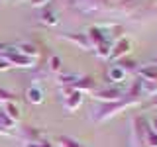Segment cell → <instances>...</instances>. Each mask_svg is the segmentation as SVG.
<instances>
[{
	"label": "cell",
	"mask_w": 157,
	"mask_h": 147,
	"mask_svg": "<svg viewBox=\"0 0 157 147\" xmlns=\"http://www.w3.org/2000/svg\"><path fill=\"white\" fill-rule=\"evenodd\" d=\"M116 65L120 67V69H124L126 73H136V71H137V63L134 61V59H128V57L120 59V61H116Z\"/></svg>",
	"instance_id": "obj_19"
},
{
	"label": "cell",
	"mask_w": 157,
	"mask_h": 147,
	"mask_svg": "<svg viewBox=\"0 0 157 147\" xmlns=\"http://www.w3.org/2000/svg\"><path fill=\"white\" fill-rule=\"evenodd\" d=\"M149 130L153 131V134H157V118H151L149 120Z\"/></svg>",
	"instance_id": "obj_26"
},
{
	"label": "cell",
	"mask_w": 157,
	"mask_h": 147,
	"mask_svg": "<svg viewBox=\"0 0 157 147\" xmlns=\"http://www.w3.org/2000/svg\"><path fill=\"white\" fill-rule=\"evenodd\" d=\"M16 49L22 53V55H26L28 59H33V61H37L39 53H41V49L32 41H20V43H16Z\"/></svg>",
	"instance_id": "obj_8"
},
{
	"label": "cell",
	"mask_w": 157,
	"mask_h": 147,
	"mask_svg": "<svg viewBox=\"0 0 157 147\" xmlns=\"http://www.w3.org/2000/svg\"><path fill=\"white\" fill-rule=\"evenodd\" d=\"M18 134H20V137H22L24 145H26V143H39V141H41V131L36 130L33 126L18 127Z\"/></svg>",
	"instance_id": "obj_7"
},
{
	"label": "cell",
	"mask_w": 157,
	"mask_h": 147,
	"mask_svg": "<svg viewBox=\"0 0 157 147\" xmlns=\"http://www.w3.org/2000/svg\"><path fill=\"white\" fill-rule=\"evenodd\" d=\"M37 147H53V143H49L47 139H41V141L37 143Z\"/></svg>",
	"instance_id": "obj_29"
},
{
	"label": "cell",
	"mask_w": 157,
	"mask_h": 147,
	"mask_svg": "<svg viewBox=\"0 0 157 147\" xmlns=\"http://www.w3.org/2000/svg\"><path fill=\"white\" fill-rule=\"evenodd\" d=\"M132 53V41L128 37H124L122 36L118 41H114L112 43V49H110V61L112 63H116V61H120V59H124V57H128Z\"/></svg>",
	"instance_id": "obj_5"
},
{
	"label": "cell",
	"mask_w": 157,
	"mask_h": 147,
	"mask_svg": "<svg viewBox=\"0 0 157 147\" xmlns=\"http://www.w3.org/2000/svg\"><path fill=\"white\" fill-rule=\"evenodd\" d=\"M137 75L144 81H151V82H157V67L155 65H144V67H137Z\"/></svg>",
	"instance_id": "obj_15"
},
{
	"label": "cell",
	"mask_w": 157,
	"mask_h": 147,
	"mask_svg": "<svg viewBox=\"0 0 157 147\" xmlns=\"http://www.w3.org/2000/svg\"><path fill=\"white\" fill-rule=\"evenodd\" d=\"M24 147H37V143H26Z\"/></svg>",
	"instance_id": "obj_32"
},
{
	"label": "cell",
	"mask_w": 157,
	"mask_h": 147,
	"mask_svg": "<svg viewBox=\"0 0 157 147\" xmlns=\"http://www.w3.org/2000/svg\"><path fill=\"white\" fill-rule=\"evenodd\" d=\"M85 33H86L88 41H90V45H92V51H94V47H98L100 43H104V41H106L104 32H102V28H100V26H90Z\"/></svg>",
	"instance_id": "obj_10"
},
{
	"label": "cell",
	"mask_w": 157,
	"mask_h": 147,
	"mask_svg": "<svg viewBox=\"0 0 157 147\" xmlns=\"http://www.w3.org/2000/svg\"><path fill=\"white\" fill-rule=\"evenodd\" d=\"M10 134H12V131H8L6 127L2 126V122H0V135H10Z\"/></svg>",
	"instance_id": "obj_30"
},
{
	"label": "cell",
	"mask_w": 157,
	"mask_h": 147,
	"mask_svg": "<svg viewBox=\"0 0 157 147\" xmlns=\"http://www.w3.org/2000/svg\"><path fill=\"white\" fill-rule=\"evenodd\" d=\"M73 4L85 14L128 16L137 6V0H73Z\"/></svg>",
	"instance_id": "obj_1"
},
{
	"label": "cell",
	"mask_w": 157,
	"mask_h": 147,
	"mask_svg": "<svg viewBox=\"0 0 157 147\" xmlns=\"http://www.w3.org/2000/svg\"><path fill=\"white\" fill-rule=\"evenodd\" d=\"M78 75H71V73H63L57 77V86H75Z\"/></svg>",
	"instance_id": "obj_17"
},
{
	"label": "cell",
	"mask_w": 157,
	"mask_h": 147,
	"mask_svg": "<svg viewBox=\"0 0 157 147\" xmlns=\"http://www.w3.org/2000/svg\"><path fill=\"white\" fill-rule=\"evenodd\" d=\"M0 108H2V110L6 112V116L14 122V124H20V122H22V110H20L18 102H10V104L0 106Z\"/></svg>",
	"instance_id": "obj_14"
},
{
	"label": "cell",
	"mask_w": 157,
	"mask_h": 147,
	"mask_svg": "<svg viewBox=\"0 0 157 147\" xmlns=\"http://www.w3.org/2000/svg\"><path fill=\"white\" fill-rule=\"evenodd\" d=\"M16 2H22V0H16Z\"/></svg>",
	"instance_id": "obj_34"
},
{
	"label": "cell",
	"mask_w": 157,
	"mask_h": 147,
	"mask_svg": "<svg viewBox=\"0 0 157 147\" xmlns=\"http://www.w3.org/2000/svg\"><path fill=\"white\" fill-rule=\"evenodd\" d=\"M151 65H155V67H157V57L153 59V61H151Z\"/></svg>",
	"instance_id": "obj_33"
},
{
	"label": "cell",
	"mask_w": 157,
	"mask_h": 147,
	"mask_svg": "<svg viewBox=\"0 0 157 147\" xmlns=\"http://www.w3.org/2000/svg\"><path fill=\"white\" fill-rule=\"evenodd\" d=\"M2 59H6V63L10 67H18V69H33L36 63H37V61H33V59H28L26 55H22L16 49V45H8V51Z\"/></svg>",
	"instance_id": "obj_3"
},
{
	"label": "cell",
	"mask_w": 157,
	"mask_h": 147,
	"mask_svg": "<svg viewBox=\"0 0 157 147\" xmlns=\"http://www.w3.org/2000/svg\"><path fill=\"white\" fill-rule=\"evenodd\" d=\"M73 92H75V86H59V94H61V98L71 96Z\"/></svg>",
	"instance_id": "obj_23"
},
{
	"label": "cell",
	"mask_w": 157,
	"mask_h": 147,
	"mask_svg": "<svg viewBox=\"0 0 157 147\" xmlns=\"http://www.w3.org/2000/svg\"><path fill=\"white\" fill-rule=\"evenodd\" d=\"M59 37L65 39V41H69V43H73V45H77L78 49H81V51H92V45H90V41H88V37H86V33H85V32L61 33Z\"/></svg>",
	"instance_id": "obj_6"
},
{
	"label": "cell",
	"mask_w": 157,
	"mask_h": 147,
	"mask_svg": "<svg viewBox=\"0 0 157 147\" xmlns=\"http://www.w3.org/2000/svg\"><path fill=\"white\" fill-rule=\"evenodd\" d=\"M126 77H128V73L124 71V69H120L116 63H112V65L108 67V81H110L112 85H118V82H122Z\"/></svg>",
	"instance_id": "obj_13"
},
{
	"label": "cell",
	"mask_w": 157,
	"mask_h": 147,
	"mask_svg": "<svg viewBox=\"0 0 157 147\" xmlns=\"http://www.w3.org/2000/svg\"><path fill=\"white\" fill-rule=\"evenodd\" d=\"M49 71H51V73H59V71H61V59H59L57 55L49 57Z\"/></svg>",
	"instance_id": "obj_22"
},
{
	"label": "cell",
	"mask_w": 157,
	"mask_h": 147,
	"mask_svg": "<svg viewBox=\"0 0 157 147\" xmlns=\"http://www.w3.org/2000/svg\"><path fill=\"white\" fill-rule=\"evenodd\" d=\"M149 106H155V108H157V94H155V96H151V100H149Z\"/></svg>",
	"instance_id": "obj_31"
},
{
	"label": "cell",
	"mask_w": 157,
	"mask_h": 147,
	"mask_svg": "<svg viewBox=\"0 0 157 147\" xmlns=\"http://www.w3.org/2000/svg\"><path fill=\"white\" fill-rule=\"evenodd\" d=\"M94 100H98L100 104H108V102H118L124 98V92L120 90V86L112 85V86H102V88H96L94 92L90 94Z\"/></svg>",
	"instance_id": "obj_4"
},
{
	"label": "cell",
	"mask_w": 157,
	"mask_h": 147,
	"mask_svg": "<svg viewBox=\"0 0 157 147\" xmlns=\"http://www.w3.org/2000/svg\"><path fill=\"white\" fill-rule=\"evenodd\" d=\"M39 20H41L45 26L53 28V26H57V22H59V14H57V10L45 6V8H41V16H39Z\"/></svg>",
	"instance_id": "obj_12"
},
{
	"label": "cell",
	"mask_w": 157,
	"mask_h": 147,
	"mask_svg": "<svg viewBox=\"0 0 157 147\" xmlns=\"http://www.w3.org/2000/svg\"><path fill=\"white\" fill-rule=\"evenodd\" d=\"M141 141H144L145 147H157V134H153V131L147 127L145 134H144V137H141Z\"/></svg>",
	"instance_id": "obj_21"
},
{
	"label": "cell",
	"mask_w": 157,
	"mask_h": 147,
	"mask_svg": "<svg viewBox=\"0 0 157 147\" xmlns=\"http://www.w3.org/2000/svg\"><path fill=\"white\" fill-rule=\"evenodd\" d=\"M136 104H137V102H134L132 98H128V96H124L122 100H118V102L100 104V106H96L94 110L90 112V122H92V124H102V122H106V120H110V118L118 116L120 112H124L126 108L136 106Z\"/></svg>",
	"instance_id": "obj_2"
},
{
	"label": "cell",
	"mask_w": 157,
	"mask_h": 147,
	"mask_svg": "<svg viewBox=\"0 0 157 147\" xmlns=\"http://www.w3.org/2000/svg\"><path fill=\"white\" fill-rule=\"evenodd\" d=\"M57 147H85V145H82L81 141L69 137V135H59L57 137Z\"/></svg>",
	"instance_id": "obj_18"
},
{
	"label": "cell",
	"mask_w": 157,
	"mask_h": 147,
	"mask_svg": "<svg viewBox=\"0 0 157 147\" xmlns=\"http://www.w3.org/2000/svg\"><path fill=\"white\" fill-rule=\"evenodd\" d=\"M96 88H98L96 86V81L92 77H86V75L85 77H78L77 82H75V90L82 92V94H86V92H88V94H92Z\"/></svg>",
	"instance_id": "obj_9"
},
{
	"label": "cell",
	"mask_w": 157,
	"mask_h": 147,
	"mask_svg": "<svg viewBox=\"0 0 157 147\" xmlns=\"http://www.w3.org/2000/svg\"><path fill=\"white\" fill-rule=\"evenodd\" d=\"M8 51V43H0V57H4Z\"/></svg>",
	"instance_id": "obj_28"
},
{
	"label": "cell",
	"mask_w": 157,
	"mask_h": 147,
	"mask_svg": "<svg viewBox=\"0 0 157 147\" xmlns=\"http://www.w3.org/2000/svg\"><path fill=\"white\" fill-rule=\"evenodd\" d=\"M26 98H28V102H32V104H41L43 102V88L37 86V85L29 86L28 92H26Z\"/></svg>",
	"instance_id": "obj_16"
},
{
	"label": "cell",
	"mask_w": 157,
	"mask_h": 147,
	"mask_svg": "<svg viewBox=\"0 0 157 147\" xmlns=\"http://www.w3.org/2000/svg\"><path fill=\"white\" fill-rule=\"evenodd\" d=\"M82 92H78V90H75L71 96H67V98H63V108H65L67 112H75V110H78L81 108V104H82Z\"/></svg>",
	"instance_id": "obj_11"
},
{
	"label": "cell",
	"mask_w": 157,
	"mask_h": 147,
	"mask_svg": "<svg viewBox=\"0 0 157 147\" xmlns=\"http://www.w3.org/2000/svg\"><path fill=\"white\" fill-rule=\"evenodd\" d=\"M130 147H145V145H144V141H141L136 134H132L130 135Z\"/></svg>",
	"instance_id": "obj_24"
},
{
	"label": "cell",
	"mask_w": 157,
	"mask_h": 147,
	"mask_svg": "<svg viewBox=\"0 0 157 147\" xmlns=\"http://www.w3.org/2000/svg\"><path fill=\"white\" fill-rule=\"evenodd\" d=\"M110 49H112V43L104 41V43H100L98 47H94V55L98 59H108V57H110Z\"/></svg>",
	"instance_id": "obj_20"
},
{
	"label": "cell",
	"mask_w": 157,
	"mask_h": 147,
	"mask_svg": "<svg viewBox=\"0 0 157 147\" xmlns=\"http://www.w3.org/2000/svg\"><path fill=\"white\" fill-rule=\"evenodd\" d=\"M49 2H51V0H29V4H32L33 8H45Z\"/></svg>",
	"instance_id": "obj_25"
},
{
	"label": "cell",
	"mask_w": 157,
	"mask_h": 147,
	"mask_svg": "<svg viewBox=\"0 0 157 147\" xmlns=\"http://www.w3.org/2000/svg\"><path fill=\"white\" fill-rule=\"evenodd\" d=\"M8 69H10V65L6 63V59L0 57V71H8Z\"/></svg>",
	"instance_id": "obj_27"
}]
</instances>
